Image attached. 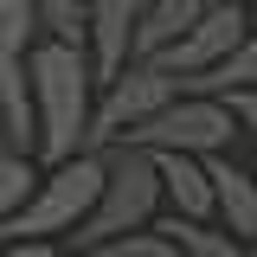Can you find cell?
<instances>
[{"label":"cell","mask_w":257,"mask_h":257,"mask_svg":"<svg viewBox=\"0 0 257 257\" xmlns=\"http://www.w3.org/2000/svg\"><path fill=\"white\" fill-rule=\"evenodd\" d=\"M231 135H238V122H231V109H225L219 96H187V90H180V103H167L155 122H142L135 135H128V148L219 161L225 148H231Z\"/></svg>","instance_id":"obj_5"},{"label":"cell","mask_w":257,"mask_h":257,"mask_svg":"<svg viewBox=\"0 0 257 257\" xmlns=\"http://www.w3.org/2000/svg\"><path fill=\"white\" fill-rule=\"evenodd\" d=\"M0 257H64L58 244H0Z\"/></svg>","instance_id":"obj_17"},{"label":"cell","mask_w":257,"mask_h":257,"mask_svg":"<svg viewBox=\"0 0 257 257\" xmlns=\"http://www.w3.org/2000/svg\"><path fill=\"white\" fill-rule=\"evenodd\" d=\"M206 174H212V199H219V225L231 238H244L257 244V174H244L238 161H206Z\"/></svg>","instance_id":"obj_10"},{"label":"cell","mask_w":257,"mask_h":257,"mask_svg":"<svg viewBox=\"0 0 257 257\" xmlns=\"http://www.w3.org/2000/svg\"><path fill=\"white\" fill-rule=\"evenodd\" d=\"M167 103H180V77L174 71H161V64H128L116 84H103L96 96V116H90V142H84V155H109V148H122L128 135L142 122H155Z\"/></svg>","instance_id":"obj_4"},{"label":"cell","mask_w":257,"mask_h":257,"mask_svg":"<svg viewBox=\"0 0 257 257\" xmlns=\"http://www.w3.org/2000/svg\"><path fill=\"white\" fill-rule=\"evenodd\" d=\"M32 187H39V167L26 155H0V225L32 199Z\"/></svg>","instance_id":"obj_14"},{"label":"cell","mask_w":257,"mask_h":257,"mask_svg":"<svg viewBox=\"0 0 257 257\" xmlns=\"http://www.w3.org/2000/svg\"><path fill=\"white\" fill-rule=\"evenodd\" d=\"M26 90H32V116H39V161H45V167L77 161L84 142H90V116H96L90 45L39 39V52H32V64H26Z\"/></svg>","instance_id":"obj_1"},{"label":"cell","mask_w":257,"mask_h":257,"mask_svg":"<svg viewBox=\"0 0 257 257\" xmlns=\"http://www.w3.org/2000/svg\"><path fill=\"white\" fill-rule=\"evenodd\" d=\"M0 155H13V142H7V109H0Z\"/></svg>","instance_id":"obj_18"},{"label":"cell","mask_w":257,"mask_h":257,"mask_svg":"<svg viewBox=\"0 0 257 257\" xmlns=\"http://www.w3.org/2000/svg\"><path fill=\"white\" fill-rule=\"evenodd\" d=\"M96 257H187V251H180L167 231H155V225H148V231H128V238H116L109 251H96Z\"/></svg>","instance_id":"obj_15"},{"label":"cell","mask_w":257,"mask_h":257,"mask_svg":"<svg viewBox=\"0 0 257 257\" xmlns=\"http://www.w3.org/2000/svg\"><path fill=\"white\" fill-rule=\"evenodd\" d=\"M212 7H219V0H148L142 32H135V64H155L167 45H180V39H187Z\"/></svg>","instance_id":"obj_9"},{"label":"cell","mask_w":257,"mask_h":257,"mask_svg":"<svg viewBox=\"0 0 257 257\" xmlns=\"http://www.w3.org/2000/svg\"><path fill=\"white\" fill-rule=\"evenodd\" d=\"M219 103L231 109L238 135H257V90H231V96H219Z\"/></svg>","instance_id":"obj_16"},{"label":"cell","mask_w":257,"mask_h":257,"mask_svg":"<svg viewBox=\"0 0 257 257\" xmlns=\"http://www.w3.org/2000/svg\"><path fill=\"white\" fill-rule=\"evenodd\" d=\"M187 96H231V90H257V26L251 39L231 52V58L219 64V71H206V77H193V84H180Z\"/></svg>","instance_id":"obj_12"},{"label":"cell","mask_w":257,"mask_h":257,"mask_svg":"<svg viewBox=\"0 0 257 257\" xmlns=\"http://www.w3.org/2000/svg\"><path fill=\"white\" fill-rule=\"evenodd\" d=\"M103 199H96L90 225L77 231V251H109L116 238H128V231H148V225L161 219V206H167V187H161V161L148 155V148H109L103 155Z\"/></svg>","instance_id":"obj_3"},{"label":"cell","mask_w":257,"mask_h":257,"mask_svg":"<svg viewBox=\"0 0 257 257\" xmlns=\"http://www.w3.org/2000/svg\"><path fill=\"white\" fill-rule=\"evenodd\" d=\"M155 161H161V187H167V212H174V219H193V225L219 219L206 161H193V155H155Z\"/></svg>","instance_id":"obj_8"},{"label":"cell","mask_w":257,"mask_h":257,"mask_svg":"<svg viewBox=\"0 0 257 257\" xmlns=\"http://www.w3.org/2000/svg\"><path fill=\"white\" fill-rule=\"evenodd\" d=\"M238 7H251V0H238Z\"/></svg>","instance_id":"obj_19"},{"label":"cell","mask_w":257,"mask_h":257,"mask_svg":"<svg viewBox=\"0 0 257 257\" xmlns=\"http://www.w3.org/2000/svg\"><path fill=\"white\" fill-rule=\"evenodd\" d=\"M148 0H90V64L96 84H116L135 64V32H142Z\"/></svg>","instance_id":"obj_7"},{"label":"cell","mask_w":257,"mask_h":257,"mask_svg":"<svg viewBox=\"0 0 257 257\" xmlns=\"http://www.w3.org/2000/svg\"><path fill=\"white\" fill-rule=\"evenodd\" d=\"M244 39H251V13H244L238 0H219V7H212V13H206V20H199V26H193L180 45H167L155 64H161V71H174L180 84H193V77L219 71V64L231 58Z\"/></svg>","instance_id":"obj_6"},{"label":"cell","mask_w":257,"mask_h":257,"mask_svg":"<svg viewBox=\"0 0 257 257\" xmlns=\"http://www.w3.org/2000/svg\"><path fill=\"white\" fill-rule=\"evenodd\" d=\"M251 251H257V244H251Z\"/></svg>","instance_id":"obj_20"},{"label":"cell","mask_w":257,"mask_h":257,"mask_svg":"<svg viewBox=\"0 0 257 257\" xmlns=\"http://www.w3.org/2000/svg\"><path fill=\"white\" fill-rule=\"evenodd\" d=\"M103 155H77L64 167H45L32 199L0 225V244H52V238H77L90 225L96 199H103Z\"/></svg>","instance_id":"obj_2"},{"label":"cell","mask_w":257,"mask_h":257,"mask_svg":"<svg viewBox=\"0 0 257 257\" xmlns=\"http://www.w3.org/2000/svg\"><path fill=\"white\" fill-rule=\"evenodd\" d=\"M155 231H167L187 257H257L251 244L231 238L225 225H193V219H174V212H167V219H155Z\"/></svg>","instance_id":"obj_11"},{"label":"cell","mask_w":257,"mask_h":257,"mask_svg":"<svg viewBox=\"0 0 257 257\" xmlns=\"http://www.w3.org/2000/svg\"><path fill=\"white\" fill-rule=\"evenodd\" d=\"M32 7H39V26H45V39L90 45V0H32Z\"/></svg>","instance_id":"obj_13"}]
</instances>
